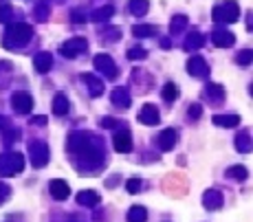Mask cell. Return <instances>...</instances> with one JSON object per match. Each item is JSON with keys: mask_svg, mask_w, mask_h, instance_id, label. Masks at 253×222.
Wrapping results in <instances>:
<instances>
[{"mask_svg": "<svg viewBox=\"0 0 253 222\" xmlns=\"http://www.w3.org/2000/svg\"><path fill=\"white\" fill-rule=\"evenodd\" d=\"M31 37H33L31 25H27V22H18V25H11L7 31H4L2 46L4 49H22Z\"/></svg>", "mask_w": 253, "mask_h": 222, "instance_id": "1", "label": "cell"}, {"mask_svg": "<svg viewBox=\"0 0 253 222\" xmlns=\"http://www.w3.org/2000/svg\"><path fill=\"white\" fill-rule=\"evenodd\" d=\"M212 18L218 22V25H231L240 18V4L236 0H224V2H218L212 11Z\"/></svg>", "mask_w": 253, "mask_h": 222, "instance_id": "2", "label": "cell"}, {"mask_svg": "<svg viewBox=\"0 0 253 222\" xmlns=\"http://www.w3.org/2000/svg\"><path fill=\"white\" fill-rule=\"evenodd\" d=\"M25 169V157L20 152L0 154V176H16Z\"/></svg>", "mask_w": 253, "mask_h": 222, "instance_id": "3", "label": "cell"}, {"mask_svg": "<svg viewBox=\"0 0 253 222\" xmlns=\"http://www.w3.org/2000/svg\"><path fill=\"white\" fill-rule=\"evenodd\" d=\"M29 159H31V165L33 167H44L46 163H49V145L44 143V141H33V143L29 145Z\"/></svg>", "mask_w": 253, "mask_h": 222, "instance_id": "4", "label": "cell"}, {"mask_svg": "<svg viewBox=\"0 0 253 222\" xmlns=\"http://www.w3.org/2000/svg\"><path fill=\"white\" fill-rule=\"evenodd\" d=\"M86 49H88V42L84 40V37H71V40H66L62 46H60V53H62L66 60H75Z\"/></svg>", "mask_w": 253, "mask_h": 222, "instance_id": "5", "label": "cell"}, {"mask_svg": "<svg viewBox=\"0 0 253 222\" xmlns=\"http://www.w3.org/2000/svg\"><path fill=\"white\" fill-rule=\"evenodd\" d=\"M93 66H95V70H99V75H104L106 79H115L117 77V64H115V60H112L110 55H106V53L95 55Z\"/></svg>", "mask_w": 253, "mask_h": 222, "instance_id": "6", "label": "cell"}, {"mask_svg": "<svg viewBox=\"0 0 253 222\" xmlns=\"http://www.w3.org/2000/svg\"><path fill=\"white\" fill-rule=\"evenodd\" d=\"M11 106H13V110L20 112V115H29V112L33 110V97L27 91H18L11 95Z\"/></svg>", "mask_w": 253, "mask_h": 222, "instance_id": "7", "label": "cell"}, {"mask_svg": "<svg viewBox=\"0 0 253 222\" xmlns=\"http://www.w3.org/2000/svg\"><path fill=\"white\" fill-rule=\"evenodd\" d=\"M139 124H143V126L161 124V112H158V108L154 106V103H145L141 108V112H139Z\"/></svg>", "mask_w": 253, "mask_h": 222, "instance_id": "8", "label": "cell"}, {"mask_svg": "<svg viewBox=\"0 0 253 222\" xmlns=\"http://www.w3.org/2000/svg\"><path fill=\"white\" fill-rule=\"evenodd\" d=\"M187 73H190L191 77H207L209 66H207V62H205V58L194 55V58L187 60Z\"/></svg>", "mask_w": 253, "mask_h": 222, "instance_id": "9", "label": "cell"}, {"mask_svg": "<svg viewBox=\"0 0 253 222\" xmlns=\"http://www.w3.org/2000/svg\"><path fill=\"white\" fill-rule=\"evenodd\" d=\"M110 101H112V106H117L119 110H126V108H130V103H132V95H130V91L126 86H117L110 95Z\"/></svg>", "mask_w": 253, "mask_h": 222, "instance_id": "10", "label": "cell"}, {"mask_svg": "<svg viewBox=\"0 0 253 222\" xmlns=\"http://www.w3.org/2000/svg\"><path fill=\"white\" fill-rule=\"evenodd\" d=\"M82 82L88 86V95L91 97H101L104 95V82L99 77H95L93 73H82Z\"/></svg>", "mask_w": 253, "mask_h": 222, "instance_id": "11", "label": "cell"}, {"mask_svg": "<svg viewBox=\"0 0 253 222\" xmlns=\"http://www.w3.org/2000/svg\"><path fill=\"white\" fill-rule=\"evenodd\" d=\"M49 191L55 200H66V198L71 196V187H68V183L62 181V178H53V181L49 183Z\"/></svg>", "mask_w": 253, "mask_h": 222, "instance_id": "12", "label": "cell"}, {"mask_svg": "<svg viewBox=\"0 0 253 222\" xmlns=\"http://www.w3.org/2000/svg\"><path fill=\"white\" fill-rule=\"evenodd\" d=\"M212 42L218 49H229V46H233V42H236V35L227 29H216L212 33Z\"/></svg>", "mask_w": 253, "mask_h": 222, "instance_id": "13", "label": "cell"}, {"mask_svg": "<svg viewBox=\"0 0 253 222\" xmlns=\"http://www.w3.org/2000/svg\"><path fill=\"white\" fill-rule=\"evenodd\" d=\"M176 143H179V132H176L174 127H167V130H163L161 134H158V148H161L163 152H170Z\"/></svg>", "mask_w": 253, "mask_h": 222, "instance_id": "14", "label": "cell"}, {"mask_svg": "<svg viewBox=\"0 0 253 222\" xmlns=\"http://www.w3.org/2000/svg\"><path fill=\"white\" fill-rule=\"evenodd\" d=\"M222 202H224V198H222V191H218V190H207L203 193V205H205V209H209V211H216L222 207Z\"/></svg>", "mask_w": 253, "mask_h": 222, "instance_id": "15", "label": "cell"}, {"mask_svg": "<svg viewBox=\"0 0 253 222\" xmlns=\"http://www.w3.org/2000/svg\"><path fill=\"white\" fill-rule=\"evenodd\" d=\"M112 145H115V150H117L119 154L130 152V148H132V136H130V132H128V130L117 132L115 139H112Z\"/></svg>", "mask_w": 253, "mask_h": 222, "instance_id": "16", "label": "cell"}, {"mask_svg": "<svg viewBox=\"0 0 253 222\" xmlns=\"http://www.w3.org/2000/svg\"><path fill=\"white\" fill-rule=\"evenodd\" d=\"M33 66L37 73H49L51 66H53V55H51L49 51H40L33 58Z\"/></svg>", "mask_w": 253, "mask_h": 222, "instance_id": "17", "label": "cell"}, {"mask_svg": "<svg viewBox=\"0 0 253 222\" xmlns=\"http://www.w3.org/2000/svg\"><path fill=\"white\" fill-rule=\"evenodd\" d=\"M205 95H207L209 103L218 106V103L224 101V88L220 86V84H207V88H205Z\"/></svg>", "mask_w": 253, "mask_h": 222, "instance_id": "18", "label": "cell"}, {"mask_svg": "<svg viewBox=\"0 0 253 222\" xmlns=\"http://www.w3.org/2000/svg\"><path fill=\"white\" fill-rule=\"evenodd\" d=\"M99 193H97L95 190H82L77 193V202L79 205H84V207H97L99 205Z\"/></svg>", "mask_w": 253, "mask_h": 222, "instance_id": "19", "label": "cell"}, {"mask_svg": "<svg viewBox=\"0 0 253 222\" xmlns=\"http://www.w3.org/2000/svg\"><path fill=\"white\" fill-rule=\"evenodd\" d=\"M112 16H115V7H112V4H104V7L95 9V11L91 13V20L101 25V22H108Z\"/></svg>", "mask_w": 253, "mask_h": 222, "instance_id": "20", "label": "cell"}, {"mask_svg": "<svg viewBox=\"0 0 253 222\" xmlns=\"http://www.w3.org/2000/svg\"><path fill=\"white\" fill-rule=\"evenodd\" d=\"M236 145H238V152H251V132L249 130H240L236 134Z\"/></svg>", "mask_w": 253, "mask_h": 222, "instance_id": "21", "label": "cell"}, {"mask_svg": "<svg viewBox=\"0 0 253 222\" xmlns=\"http://www.w3.org/2000/svg\"><path fill=\"white\" fill-rule=\"evenodd\" d=\"M68 108H71V103H68V99L64 93H58V95L53 97V112L58 117H62V115H66L68 112Z\"/></svg>", "mask_w": 253, "mask_h": 222, "instance_id": "22", "label": "cell"}, {"mask_svg": "<svg viewBox=\"0 0 253 222\" xmlns=\"http://www.w3.org/2000/svg\"><path fill=\"white\" fill-rule=\"evenodd\" d=\"M214 124L216 126H222V127H236V126H240V117L238 115H214Z\"/></svg>", "mask_w": 253, "mask_h": 222, "instance_id": "23", "label": "cell"}, {"mask_svg": "<svg viewBox=\"0 0 253 222\" xmlns=\"http://www.w3.org/2000/svg\"><path fill=\"white\" fill-rule=\"evenodd\" d=\"M203 44H205V35H203V33L191 31L190 35H187V40H185V51H198Z\"/></svg>", "mask_w": 253, "mask_h": 222, "instance_id": "24", "label": "cell"}, {"mask_svg": "<svg viewBox=\"0 0 253 222\" xmlns=\"http://www.w3.org/2000/svg\"><path fill=\"white\" fill-rule=\"evenodd\" d=\"M130 13H132V16H137V18H143L145 13L150 11V2L148 0H130Z\"/></svg>", "mask_w": 253, "mask_h": 222, "instance_id": "25", "label": "cell"}, {"mask_svg": "<svg viewBox=\"0 0 253 222\" xmlns=\"http://www.w3.org/2000/svg\"><path fill=\"white\" fill-rule=\"evenodd\" d=\"M161 97L165 99L167 103L176 101V99H179V86H176L174 82H167V84H163V88H161Z\"/></svg>", "mask_w": 253, "mask_h": 222, "instance_id": "26", "label": "cell"}, {"mask_svg": "<svg viewBox=\"0 0 253 222\" xmlns=\"http://www.w3.org/2000/svg\"><path fill=\"white\" fill-rule=\"evenodd\" d=\"M148 220V209L141 205H134L128 209V222H145Z\"/></svg>", "mask_w": 253, "mask_h": 222, "instance_id": "27", "label": "cell"}, {"mask_svg": "<svg viewBox=\"0 0 253 222\" xmlns=\"http://www.w3.org/2000/svg\"><path fill=\"white\" fill-rule=\"evenodd\" d=\"M187 27V16H174L172 18V22H170V33L172 35H179V33H183V29Z\"/></svg>", "mask_w": 253, "mask_h": 222, "instance_id": "28", "label": "cell"}, {"mask_svg": "<svg viewBox=\"0 0 253 222\" xmlns=\"http://www.w3.org/2000/svg\"><path fill=\"white\" fill-rule=\"evenodd\" d=\"M227 176L229 178H236V181H245V178L249 176V169H247L245 165H233V167L227 169Z\"/></svg>", "mask_w": 253, "mask_h": 222, "instance_id": "29", "label": "cell"}, {"mask_svg": "<svg viewBox=\"0 0 253 222\" xmlns=\"http://www.w3.org/2000/svg\"><path fill=\"white\" fill-rule=\"evenodd\" d=\"M157 33V29H154L152 25H134L132 27V35L134 37H150Z\"/></svg>", "mask_w": 253, "mask_h": 222, "instance_id": "30", "label": "cell"}, {"mask_svg": "<svg viewBox=\"0 0 253 222\" xmlns=\"http://www.w3.org/2000/svg\"><path fill=\"white\" fill-rule=\"evenodd\" d=\"M33 16H35V20H40V22H44L46 18L51 16V9L46 7V2H37L35 7H33Z\"/></svg>", "mask_w": 253, "mask_h": 222, "instance_id": "31", "label": "cell"}, {"mask_svg": "<svg viewBox=\"0 0 253 222\" xmlns=\"http://www.w3.org/2000/svg\"><path fill=\"white\" fill-rule=\"evenodd\" d=\"M148 58V51L141 49V46H132V49H128V60H145Z\"/></svg>", "mask_w": 253, "mask_h": 222, "instance_id": "32", "label": "cell"}, {"mask_svg": "<svg viewBox=\"0 0 253 222\" xmlns=\"http://www.w3.org/2000/svg\"><path fill=\"white\" fill-rule=\"evenodd\" d=\"M11 13H13L11 4H4V2H0V25H7V22L11 20Z\"/></svg>", "mask_w": 253, "mask_h": 222, "instance_id": "33", "label": "cell"}, {"mask_svg": "<svg viewBox=\"0 0 253 222\" xmlns=\"http://www.w3.org/2000/svg\"><path fill=\"white\" fill-rule=\"evenodd\" d=\"M126 190H128V193H139L141 191V178H128L126 181Z\"/></svg>", "mask_w": 253, "mask_h": 222, "instance_id": "34", "label": "cell"}, {"mask_svg": "<svg viewBox=\"0 0 253 222\" xmlns=\"http://www.w3.org/2000/svg\"><path fill=\"white\" fill-rule=\"evenodd\" d=\"M251 58H253L251 49H245V51H240V53H238L236 62L240 64V66H249V64H251Z\"/></svg>", "mask_w": 253, "mask_h": 222, "instance_id": "35", "label": "cell"}, {"mask_svg": "<svg viewBox=\"0 0 253 222\" xmlns=\"http://www.w3.org/2000/svg\"><path fill=\"white\" fill-rule=\"evenodd\" d=\"M200 115H203V108H200V103H191L190 106V119H200Z\"/></svg>", "mask_w": 253, "mask_h": 222, "instance_id": "36", "label": "cell"}, {"mask_svg": "<svg viewBox=\"0 0 253 222\" xmlns=\"http://www.w3.org/2000/svg\"><path fill=\"white\" fill-rule=\"evenodd\" d=\"M18 130H13V127H9V130H4V143H13V141H18Z\"/></svg>", "mask_w": 253, "mask_h": 222, "instance_id": "37", "label": "cell"}, {"mask_svg": "<svg viewBox=\"0 0 253 222\" xmlns=\"http://www.w3.org/2000/svg\"><path fill=\"white\" fill-rule=\"evenodd\" d=\"M101 126L104 127H117V121L110 119V117H104V119H101Z\"/></svg>", "mask_w": 253, "mask_h": 222, "instance_id": "38", "label": "cell"}, {"mask_svg": "<svg viewBox=\"0 0 253 222\" xmlns=\"http://www.w3.org/2000/svg\"><path fill=\"white\" fill-rule=\"evenodd\" d=\"M7 196H9V187L0 183V202H2V200H4V198H7Z\"/></svg>", "mask_w": 253, "mask_h": 222, "instance_id": "39", "label": "cell"}, {"mask_svg": "<svg viewBox=\"0 0 253 222\" xmlns=\"http://www.w3.org/2000/svg\"><path fill=\"white\" fill-rule=\"evenodd\" d=\"M161 49H172L170 37H163V40H161Z\"/></svg>", "mask_w": 253, "mask_h": 222, "instance_id": "40", "label": "cell"}, {"mask_svg": "<svg viewBox=\"0 0 253 222\" xmlns=\"http://www.w3.org/2000/svg\"><path fill=\"white\" fill-rule=\"evenodd\" d=\"M31 124H46V119H44V117H33V119H31Z\"/></svg>", "mask_w": 253, "mask_h": 222, "instance_id": "41", "label": "cell"}, {"mask_svg": "<svg viewBox=\"0 0 253 222\" xmlns=\"http://www.w3.org/2000/svg\"><path fill=\"white\" fill-rule=\"evenodd\" d=\"M73 20H75V22H84V16H79V13H73Z\"/></svg>", "mask_w": 253, "mask_h": 222, "instance_id": "42", "label": "cell"}, {"mask_svg": "<svg viewBox=\"0 0 253 222\" xmlns=\"http://www.w3.org/2000/svg\"><path fill=\"white\" fill-rule=\"evenodd\" d=\"M0 127H7V119L4 117H0Z\"/></svg>", "mask_w": 253, "mask_h": 222, "instance_id": "43", "label": "cell"}]
</instances>
